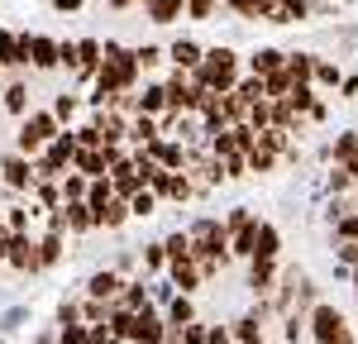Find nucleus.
Here are the masks:
<instances>
[{
	"label": "nucleus",
	"instance_id": "nucleus-47",
	"mask_svg": "<svg viewBox=\"0 0 358 344\" xmlns=\"http://www.w3.org/2000/svg\"><path fill=\"white\" fill-rule=\"evenodd\" d=\"M62 67L77 72V38H62Z\"/></svg>",
	"mask_w": 358,
	"mask_h": 344
},
{
	"label": "nucleus",
	"instance_id": "nucleus-44",
	"mask_svg": "<svg viewBox=\"0 0 358 344\" xmlns=\"http://www.w3.org/2000/svg\"><path fill=\"white\" fill-rule=\"evenodd\" d=\"M182 340H187V344H210V325H201V320L182 325Z\"/></svg>",
	"mask_w": 358,
	"mask_h": 344
},
{
	"label": "nucleus",
	"instance_id": "nucleus-38",
	"mask_svg": "<svg viewBox=\"0 0 358 344\" xmlns=\"http://www.w3.org/2000/svg\"><path fill=\"white\" fill-rule=\"evenodd\" d=\"M258 20L263 24H292L287 10H282V0H258Z\"/></svg>",
	"mask_w": 358,
	"mask_h": 344
},
{
	"label": "nucleus",
	"instance_id": "nucleus-3",
	"mask_svg": "<svg viewBox=\"0 0 358 344\" xmlns=\"http://www.w3.org/2000/svg\"><path fill=\"white\" fill-rule=\"evenodd\" d=\"M306 325H310V340H315V344H334L344 330H349L344 311H339V306H330V301H315V306L306 311Z\"/></svg>",
	"mask_w": 358,
	"mask_h": 344
},
{
	"label": "nucleus",
	"instance_id": "nucleus-26",
	"mask_svg": "<svg viewBox=\"0 0 358 344\" xmlns=\"http://www.w3.org/2000/svg\"><path fill=\"white\" fill-rule=\"evenodd\" d=\"M325 153H330L334 163H349V158L358 153V129H344V134H334V143L325 148Z\"/></svg>",
	"mask_w": 358,
	"mask_h": 344
},
{
	"label": "nucleus",
	"instance_id": "nucleus-52",
	"mask_svg": "<svg viewBox=\"0 0 358 344\" xmlns=\"http://www.w3.org/2000/svg\"><path fill=\"white\" fill-rule=\"evenodd\" d=\"M163 344H187V340H182V330H167V340Z\"/></svg>",
	"mask_w": 358,
	"mask_h": 344
},
{
	"label": "nucleus",
	"instance_id": "nucleus-8",
	"mask_svg": "<svg viewBox=\"0 0 358 344\" xmlns=\"http://www.w3.org/2000/svg\"><path fill=\"white\" fill-rule=\"evenodd\" d=\"M124 273L120 268H101V273H91V282H86V296H96V301H120V292H124Z\"/></svg>",
	"mask_w": 358,
	"mask_h": 344
},
{
	"label": "nucleus",
	"instance_id": "nucleus-51",
	"mask_svg": "<svg viewBox=\"0 0 358 344\" xmlns=\"http://www.w3.org/2000/svg\"><path fill=\"white\" fill-rule=\"evenodd\" d=\"M339 168H344V172H349V177H354V182H358V153H354V158H349V163H339Z\"/></svg>",
	"mask_w": 358,
	"mask_h": 344
},
{
	"label": "nucleus",
	"instance_id": "nucleus-24",
	"mask_svg": "<svg viewBox=\"0 0 358 344\" xmlns=\"http://www.w3.org/2000/svg\"><path fill=\"white\" fill-rule=\"evenodd\" d=\"M138 115H167V86L163 82L143 86V96H138Z\"/></svg>",
	"mask_w": 358,
	"mask_h": 344
},
{
	"label": "nucleus",
	"instance_id": "nucleus-53",
	"mask_svg": "<svg viewBox=\"0 0 358 344\" xmlns=\"http://www.w3.org/2000/svg\"><path fill=\"white\" fill-rule=\"evenodd\" d=\"M115 10H129V5H143V0H110Z\"/></svg>",
	"mask_w": 358,
	"mask_h": 344
},
{
	"label": "nucleus",
	"instance_id": "nucleus-27",
	"mask_svg": "<svg viewBox=\"0 0 358 344\" xmlns=\"http://www.w3.org/2000/svg\"><path fill=\"white\" fill-rule=\"evenodd\" d=\"M57 258H62V229H48V234L38 239V263H43V268H53Z\"/></svg>",
	"mask_w": 358,
	"mask_h": 344
},
{
	"label": "nucleus",
	"instance_id": "nucleus-25",
	"mask_svg": "<svg viewBox=\"0 0 358 344\" xmlns=\"http://www.w3.org/2000/svg\"><path fill=\"white\" fill-rule=\"evenodd\" d=\"M301 120H306V115L296 110L292 101H273V124H277V129H287V134H296V129H301Z\"/></svg>",
	"mask_w": 358,
	"mask_h": 344
},
{
	"label": "nucleus",
	"instance_id": "nucleus-28",
	"mask_svg": "<svg viewBox=\"0 0 358 344\" xmlns=\"http://www.w3.org/2000/svg\"><path fill=\"white\" fill-rule=\"evenodd\" d=\"M5 110L20 115V120L29 115V86L24 82H10V86H5Z\"/></svg>",
	"mask_w": 358,
	"mask_h": 344
},
{
	"label": "nucleus",
	"instance_id": "nucleus-45",
	"mask_svg": "<svg viewBox=\"0 0 358 344\" xmlns=\"http://www.w3.org/2000/svg\"><path fill=\"white\" fill-rule=\"evenodd\" d=\"M282 10H287V20H292V24L310 20V0H282Z\"/></svg>",
	"mask_w": 358,
	"mask_h": 344
},
{
	"label": "nucleus",
	"instance_id": "nucleus-17",
	"mask_svg": "<svg viewBox=\"0 0 358 344\" xmlns=\"http://www.w3.org/2000/svg\"><path fill=\"white\" fill-rule=\"evenodd\" d=\"M282 67H287V53H282V48H253V53H248V72H253V77H273Z\"/></svg>",
	"mask_w": 358,
	"mask_h": 344
},
{
	"label": "nucleus",
	"instance_id": "nucleus-2",
	"mask_svg": "<svg viewBox=\"0 0 358 344\" xmlns=\"http://www.w3.org/2000/svg\"><path fill=\"white\" fill-rule=\"evenodd\" d=\"M62 134V120L53 110H29L20 120V134H15V153H24V158H38L48 143Z\"/></svg>",
	"mask_w": 358,
	"mask_h": 344
},
{
	"label": "nucleus",
	"instance_id": "nucleus-20",
	"mask_svg": "<svg viewBox=\"0 0 358 344\" xmlns=\"http://www.w3.org/2000/svg\"><path fill=\"white\" fill-rule=\"evenodd\" d=\"M315 62H320L315 53H287V77H292L296 86L315 82Z\"/></svg>",
	"mask_w": 358,
	"mask_h": 344
},
{
	"label": "nucleus",
	"instance_id": "nucleus-56",
	"mask_svg": "<svg viewBox=\"0 0 358 344\" xmlns=\"http://www.w3.org/2000/svg\"><path fill=\"white\" fill-rule=\"evenodd\" d=\"M0 229H5V210H0Z\"/></svg>",
	"mask_w": 358,
	"mask_h": 344
},
{
	"label": "nucleus",
	"instance_id": "nucleus-55",
	"mask_svg": "<svg viewBox=\"0 0 358 344\" xmlns=\"http://www.w3.org/2000/svg\"><path fill=\"white\" fill-rule=\"evenodd\" d=\"M349 278H354V287H358V268H349Z\"/></svg>",
	"mask_w": 358,
	"mask_h": 344
},
{
	"label": "nucleus",
	"instance_id": "nucleus-31",
	"mask_svg": "<svg viewBox=\"0 0 358 344\" xmlns=\"http://www.w3.org/2000/svg\"><path fill=\"white\" fill-rule=\"evenodd\" d=\"M273 168H277V153H273V148H263V143H253V148H248V172L263 177V172H273Z\"/></svg>",
	"mask_w": 358,
	"mask_h": 344
},
{
	"label": "nucleus",
	"instance_id": "nucleus-10",
	"mask_svg": "<svg viewBox=\"0 0 358 344\" xmlns=\"http://www.w3.org/2000/svg\"><path fill=\"white\" fill-rule=\"evenodd\" d=\"M167 278H172L177 292H187V296H196V292L206 287V273H201V263H196V258H177V263L167 268Z\"/></svg>",
	"mask_w": 358,
	"mask_h": 344
},
{
	"label": "nucleus",
	"instance_id": "nucleus-32",
	"mask_svg": "<svg viewBox=\"0 0 358 344\" xmlns=\"http://www.w3.org/2000/svg\"><path fill=\"white\" fill-rule=\"evenodd\" d=\"M163 268H172L167 244H143V273H163Z\"/></svg>",
	"mask_w": 358,
	"mask_h": 344
},
{
	"label": "nucleus",
	"instance_id": "nucleus-19",
	"mask_svg": "<svg viewBox=\"0 0 358 344\" xmlns=\"http://www.w3.org/2000/svg\"><path fill=\"white\" fill-rule=\"evenodd\" d=\"M129 215H134V210H129V201L115 196V201H106V206L96 210V225H101V229H120L124 220H129Z\"/></svg>",
	"mask_w": 358,
	"mask_h": 344
},
{
	"label": "nucleus",
	"instance_id": "nucleus-36",
	"mask_svg": "<svg viewBox=\"0 0 358 344\" xmlns=\"http://www.w3.org/2000/svg\"><path fill=\"white\" fill-rule=\"evenodd\" d=\"M163 244H167V258H172V263H177V258H192V234H187V229L167 234Z\"/></svg>",
	"mask_w": 358,
	"mask_h": 344
},
{
	"label": "nucleus",
	"instance_id": "nucleus-15",
	"mask_svg": "<svg viewBox=\"0 0 358 344\" xmlns=\"http://www.w3.org/2000/svg\"><path fill=\"white\" fill-rule=\"evenodd\" d=\"M143 15H148V24H177L182 15H187V0H143Z\"/></svg>",
	"mask_w": 358,
	"mask_h": 344
},
{
	"label": "nucleus",
	"instance_id": "nucleus-46",
	"mask_svg": "<svg viewBox=\"0 0 358 344\" xmlns=\"http://www.w3.org/2000/svg\"><path fill=\"white\" fill-rule=\"evenodd\" d=\"M224 5H229L239 20H258V0H224Z\"/></svg>",
	"mask_w": 358,
	"mask_h": 344
},
{
	"label": "nucleus",
	"instance_id": "nucleus-37",
	"mask_svg": "<svg viewBox=\"0 0 358 344\" xmlns=\"http://www.w3.org/2000/svg\"><path fill=\"white\" fill-rule=\"evenodd\" d=\"M215 10H220V0H187V20H196V24L215 20Z\"/></svg>",
	"mask_w": 358,
	"mask_h": 344
},
{
	"label": "nucleus",
	"instance_id": "nucleus-40",
	"mask_svg": "<svg viewBox=\"0 0 358 344\" xmlns=\"http://www.w3.org/2000/svg\"><path fill=\"white\" fill-rule=\"evenodd\" d=\"M129 210H134L138 220H143V215H153V210H158V192H153V187H143V192L129 201Z\"/></svg>",
	"mask_w": 358,
	"mask_h": 344
},
{
	"label": "nucleus",
	"instance_id": "nucleus-34",
	"mask_svg": "<svg viewBox=\"0 0 358 344\" xmlns=\"http://www.w3.org/2000/svg\"><path fill=\"white\" fill-rule=\"evenodd\" d=\"M310 86H344V72L334 67L330 57H320V62H315V82Z\"/></svg>",
	"mask_w": 358,
	"mask_h": 344
},
{
	"label": "nucleus",
	"instance_id": "nucleus-41",
	"mask_svg": "<svg viewBox=\"0 0 358 344\" xmlns=\"http://www.w3.org/2000/svg\"><path fill=\"white\" fill-rule=\"evenodd\" d=\"M134 57H138V67L148 72V67H158V62L167 57V48H158V43H138V48H134Z\"/></svg>",
	"mask_w": 358,
	"mask_h": 344
},
{
	"label": "nucleus",
	"instance_id": "nucleus-6",
	"mask_svg": "<svg viewBox=\"0 0 358 344\" xmlns=\"http://www.w3.org/2000/svg\"><path fill=\"white\" fill-rule=\"evenodd\" d=\"M167 315H158V311H138L134 315V325H129V344H163L167 340Z\"/></svg>",
	"mask_w": 358,
	"mask_h": 344
},
{
	"label": "nucleus",
	"instance_id": "nucleus-49",
	"mask_svg": "<svg viewBox=\"0 0 358 344\" xmlns=\"http://www.w3.org/2000/svg\"><path fill=\"white\" fill-rule=\"evenodd\" d=\"M339 91H344V101H354V96H358V77H344V86H339Z\"/></svg>",
	"mask_w": 358,
	"mask_h": 344
},
{
	"label": "nucleus",
	"instance_id": "nucleus-35",
	"mask_svg": "<svg viewBox=\"0 0 358 344\" xmlns=\"http://www.w3.org/2000/svg\"><path fill=\"white\" fill-rule=\"evenodd\" d=\"M263 82H268V101H287V96H292V77H287V67H282V72H273V77H263Z\"/></svg>",
	"mask_w": 358,
	"mask_h": 344
},
{
	"label": "nucleus",
	"instance_id": "nucleus-16",
	"mask_svg": "<svg viewBox=\"0 0 358 344\" xmlns=\"http://www.w3.org/2000/svg\"><path fill=\"white\" fill-rule=\"evenodd\" d=\"M201 57H206V48H201L196 38H177V43L167 48V62H172V67H182V72H196V67H201Z\"/></svg>",
	"mask_w": 358,
	"mask_h": 344
},
{
	"label": "nucleus",
	"instance_id": "nucleus-18",
	"mask_svg": "<svg viewBox=\"0 0 358 344\" xmlns=\"http://www.w3.org/2000/svg\"><path fill=\"white\" fill-rule=\"evenodd\" d=\"M192 320H201V315H196V301L187 296V292H177V296L167 301V325L182 330V325H192Z\"/></svg>",
	"mask_w": 358,
	"mask_h": 344
},
{
	"label": "nucleus",
	"instance_id": "nucleus-11",
	"mask_svg": "<svg viewBox=\"0 0 358 344\" xmlns=\"http://www.w3.org/2000/svg\"><path fill=\"white\" fill-rule=\"evenodd\" d=\"M91 124H96L101 143H124L129 139V115H120V110H96Z\"/></svg>",
	"mask_w": 358,
	"mask_h": 344
},
{
	"label": "nucleus",
	"instance_id": "nucleus-54",
	"mask_svg": "<svg viewBox=\"0 0 358 344\" xmlns=\"http://www.w3.org/2000/svg\"><path fill=\"white\" fill-rule=\"evenodd\" d=\"M334 344H354V330H344V335H339V340H334Z\"/></svg>",
	"mask_w": 358,
	"mask_h": 344
},
{
	"label": "nucleus",
	"instance_id": "nucleus-5",
	"mask_svg": "<svg viewBox=\"0 0 358 344\" xmlns=\"http://www.w3.org/2000/svg\"><path fill=\"white\" fill-rule=\"evenodd\" d=\"M5 263H10L15 273H43V263H38V239L15 234V239H10V249H5Z\"/></svg>",
	"mask_w": 358,
	"mask_h": 344
},
{
	"label": "nucleus",
	"instance_id": "nucleus-30",
	"mask_svg": "<svg viewBox=\"0 0 358 344\" xmlns=\"http://www.w3.org/2000/svg\"><path fill=\"white\" fill-rule=\"evenodd\" d=\"M0 67H24L20 62V34H10V29H0Z\"/></svg>",
	"mask_w": 358,
	"mask_h": 344
},
{
	"label": "nucleus",
	"instance_id": "nucleus-4",
	"mask_svg": "<svg viewBox=\"0 0 358 344\" xmlns=\"http://www.w3.org/2000/svg\"><path fill=\"white\" fill-rule=\"evenodd\" d=\"M0 172H5V187H10V192H34V187H38L34 158H24V153H10V158L0 163Z\"/></svg>",
	"mask_w": 358,
	"mask_h": 344
},
{
	"label": "nucleus",
	"instance_id": "nucleus-12",
	"mask_svg": "<svg viewBox=\"0 0 358 344\" xmlns=\"http://www.w3.org/2000/svg\"><path fill=\"white\" fill-rule=\"evenodd\" d=\"M148 153H153L167 172H187V158H192V148L182 139H158V143H148Z\"/></svg>",
	"mask_w": 358,
	"mask_h": 344
},
{
	"label": "nucleus",
	"instance_id": "nucleus-29",
	"mask_svg": "<svg viewBox=\"0 0 358 344\" xmlns=\"http://www.w3.org/2000/svg\"><path fill=\"white\" fill-rule=\"evenodd\" d=\"M86 192H91V177H82L77 168L62 177V201H86Z\"/></svg>",
	"mask_w": 358,
	"mask_h": 344
},
{
	"label": "nucleus",
	"instance_id": "nucleus-23",
	"mask_svg": "<svg viewBox=\"0 0 358 344\" xmlns=\"http://www.w3.org/2000/svg\"><path fill=\"white\" fill-rule=\"evenodd\" d=\"M34 206H43V210H57L62 206V177H38V187H34Z\"/></svg>",
	"mask_w": 358,
	"mask_h": 344
},
{
	"label": "nucleus",
	"instance_id": "nucleus-50",
	"mask_svg": "<svg viewBox=\"0 0 358 344\" xmlns=\"http://www.w3.org/2000/svg\"><path fill=\"white\" fill-rule=\"evenodd\" d=\"M86 0H53V10H82Z\"/></svg>",
	"mask_w": 358,
	"mask_h": 344
},
{
	"label": "nucleus",
	"instance_id": "nucleus-21",
	"mask_svg": "<svg viewBox=\"0 0 358 344\" xmlns=\"http://www.w3.org/2000/svg\"><path fill=\"white\" fill-rule=\"evenodd\" d=\"M277 254H282V229L263 220V225H258V244H253V258H277Z\"/></svg>",
	"mask_w": 358,
	"mask_h": 344
},
{
	"label": "nucleus",
	"instance_id": "nucleus-13",
	"mask_svg": "<svg viewBox=\"0 0 358 344\" xmlns=\"http://www.w3.org/2000/svg\"><path fill=\"white\" fill-rule=\"evenodd\" d=\"M115 306H120V311H134V315H138V311H153V292L143 287V278H129Z\"/></svg>",
	"mask_w": 358,
	"mask_h": 344
},
{
	"label": "nucleus",
	"instance_id": "nucleus-7",
	"mask_svg": "<svg viewBox=\"0 0 358 344\" xmlns=\"http://www.w3.org/2000/svg\"><path fill=\"white\" fill-rule=\"evenodd\" d=\"M277 282H282L277 258H248V287H253V296H273Z\"/></svg>",
	"mask_w": 358,
	"mask_h": 344
},
{
	"label": "nucleus",
	"instance_id": "nucleus-14",
	"mask_svg": "<svg viewBox=\"0 0 358 344\" xmlns=\"http://www.w3.org/2000/svg\"><path fill=\"white\" fill-rule=\"evenodd\" d=\"M163 139V120L158 115H134L129 120V143L134 148H148V143H158Z\"/></svg>",
	"mask_w": 358,
	"mask_h": 344
},
{
	"label": "nucleus",
	"instance_id": "nucleus-43",
	"mask_svg": "<svg viewBox=\"0 0 358 344\" xmlns=\"http://www.w3.org/2000/svg\"><path fill=\"white\" fill-rule=\"evenodd\" d=\"M325 187H330L334 196H344V192L354 187V177H349V172H344V168H339V163H334V172H330V177H325Z\"/></svg>",
	"mask_w": 358,
	"mask_h": 344
},
{
	"label": "nucleus",
	"instance_id": "nucleus-33",
	"mask_svg": "<svg viewBox=\"0 0 358 344\" xmlns=\"http://www.w3.org/2000/svg\"><path fill=\"white\" fill-rule=\"evenodd\" d=\"M344 239H358V206H349V210L334 220V244H344Z\"/></svg>",
	"mask_w": 358,
	"mask_h": 344
},
{
	"label": "nucleus",
	"instance_id": "nucleus-39",
	"mask_svg": "<svg viewBox=\"0 0 358 344\" xmlns=\"http://www.w3.org/2000/svg\"><path fill=\"white\" fill-rule=\"evenodd\" d=\"M77 106H82V96H77V91H62V96L53 101V115L62 120V124H67V120L77 115Z\"/></svg>",
	"mask_w": 358,
	"mask_h": 344
},
{
	"label": "nucleus",
	"instance_id": "nucleus-9",
	"mask_svg": "<svg viewBox=\"0 0 358 344\" xmlns=\"http://www.w3.org/2000/svg\"><path fill=\"white\" fill-rule=\"evenodd\" d=\"M29 67H38V72H53V67H62V38L34 34V48H29Z\"/></svg>",
	"mask_w": 358,
	"mask_h": 344
},
{
	"label": "nucleus",
	"instance_id": "nucleus-1",
	"mask_svg": "<svg viewBox=\"0 0 358 344\" xmlns=\"http://www.w3.org/2000/svg\"><path fill=\"white\" fill-rule=\"evenodd\" d=\"M239 72H244V62H239V53L220 43V48H206V57H201V67H196L192 77H196L201 86H210V91H234V86L244 82Z\"/></svg>",
	"mask_w": 358,
	"mask_h": 344
},
{
	"label": "nucleus",
	"instance_id": "nucleus-42",
	"mask_svg": "<svg viewBox=\"0 0 358 344\" xmlns=\"http://www.w3.org/2000/svg\"><path fill=\"white\" fill-rule=\"evenodd\" d=\"M334 263H339V268H358V239L334 244Z\"/></svg>",
	"mask_w": 358,
	"mask_h": 344
},
{
	"label": "nucleus",
	"instance_id": "nucleus-22",
	"mask_svg": "<svg viewBox=\"0 0 358 344\" xmlns=\"http://www.w3.org/2000/svg\"><path fill=\"white\" fill-rule=\"evenodd\" d=\"M248 115H253V101L239 91H224V124H248Z\"/></svg>",
	"mask_w": 358,
	"mask_h": 344
},
{
	"label": "nucleus",
	"instance_id": "nucleus-48",
	"mask_svg": "<svg viewBox=\"0 0 358 344\" xmlns=\"http://www.w3.org/2000/svg\"><path fill=\"white\" fill-rule=\"evenodd\" d=\"M210 344H239V340H234L229 325H210Z\"/></svg>",
	"mask_w": 358,
	"mask_h": 344
}]
</instances>
